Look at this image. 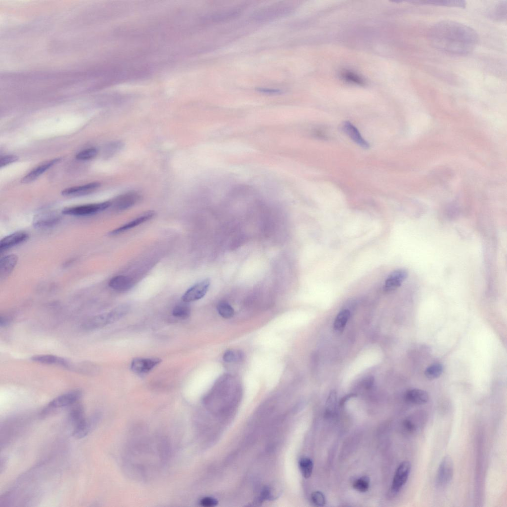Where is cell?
Masks as SVG:
<instances>
[{
	"instance_id": "obj_1",
	"label": "cell",
	"mask_w": 507,
	"mask_h": 507,
	"mask_svg": "<svg viewBox=\"0 0 507 507\" xmlns=\"http://www.w3.org/2000/svg\"><path fill=\"white\" fill-rule=\"evenodd\" d=\"M431 44L437 50L454 55H466L478 45L479 35L472 28L463 23L444 20L433 25L429 30Z\"/></svg>"
},
{
	"instance_id": "obj_2",
	"label": "cell",
	"mask_w": 507,
	"mask_h": 507,
	"mask_svg": "<svg viewBox=\"0 0 507 507\" xmlns=\"http://www.w3.org/2000/svg\"><path fill=\"white\" fill-rule=\"evenodd\" d=\"M129 311L126 305L118 307L110 312L97 315L87 319L82 325V329L93 331L120 320Z\"/></svg>"
},
{
	"instance_id": "obj_3",
	"label": "cell",
	"mask_w": 507,
	"mask_h": 507,
	"mask_svg": "<svg viewBox=\"0 0 507 507\" xmlns=\"http://www.w3.org/2000/svg\"><path fill=\"white\" fill-rule=\"evenodd\" d=\"M112 205L110 202L69 207L64 208L62 213L66 215L85 216L104 211Z\"/></svg>"
},
{
	"instance_id": "obj_4",
	"label": "cell",
	"mask_w": 507,
	"mask_h": 507,
	"mask_svg": "<svg viewBox=\"0 0 507 507\" xmlns=\"http://www.w3.org/2000/svg\"><path fill=\"white\" fill-rule=\"evenodd\" d=\"M454 463L449 456L444 457L442 460L437 473L436 483L440 487H444L450 484L454 475Z\"/></svg>"
},
{
	"instance_id": "obj_5",
	"label": "cell",
	"mask_w": 507,
	"mask_h": 507,
	"mask_svg": "<svg viewBox=\"0 0 507 507\" xmlns=\"http://www.w3.org/2000/svg\"><path fill=\"white\" fill-rule=\"evenodd\" d=\"M82 393L80 391H74L59 396L48 405L47 407L43 411L42 413H46L48 411L73 405L76 403L81 397Z\"/></svg>"
},
{
	"instance_id": "obj_6",
	"label": "cell",
	"mask_w": 507,
	"mask_h": 507,
	"mask_svg": "<svg viewBox=\"0 0 507 507\" xmlns=\"http://www.w3.org/2000/svg\"><path fill=\"white\" fill-rule=\"evenodd\" d=\"M411 470V464L404 461L397 468L394 474L391 491L394 494H397L406 484Z\"/></svg>"
},
{
	"instance_id": "obj_7",
	"label": "cell",
	"mask_w": 507,
	"mask_h": 507,
	"mask_svg": "<svg viewBox=\"0 0 507 507\" xmlns=\"http://www.w3.org/2000/svg\"><path fill=\"white\" fill-rule=\"evenodd\" d=\"M210 285V281L208 279L197 283L184 294L182 297L183 301L189 303L202 299L206 294Z\"/></svg>"
},
{
	"instance_id": "obj_8",
	"label": "cell",
	"mask_w": 507,
	"mask_h": 507,
	"mask_svg": "<svg viewBox=\"0 0 507 507\" xmlns=\"http://www.w3.org/2000/svg\"><path fill=\"white\" fill-rule=\"evenodd\" d=\"M161 362V359L157 358V357H151V358L137 357L132 360L131 369L137 374L144 375L150 372Z\"/></svg>"
},
{
	"instance_id": "obj_9",
	"label": "cell",
	"mask_w": 507,
	"mask_h": 507,
	"mask_svg": "<svg viewBox=\"0 0 507 507\" xmlns=\"http://www.w3.org/2000/svg\"><path fill=\"white\" fill-rule=\"evenodd\" d=\"M61 217L53 212H46L38 214L33 220L34 227L38 229H46L57 225L60 222Z\"/></svg>"
},
{
	"instance_id": "obj_10",
	"label": "cell",
	"mask_w": 507,
	"mask_h": 507,
	"mask_svg": "<svg viewBox=\"0 0 507 507\" xmlns=\"http://www.w3.org/2000/svg\"><path fill=\"white\" fill-rule=\"evenodd\" d=\"M408 272L404 269H399L393 272L385 281L384 290L393 291L399 287L407 278Z\"/></svg>"
},
{
	"instance_id": "obj_11",
	"label": "cell",
	"mask_w": 507,
	"mask_h": 507,
	"mask_svg": "<svg viewBox=\"0 0 507 507\" xmlns=\"http://www.w3.org/2000/svg\"><path fill=\"white\" fill-rule=\"evenodd\" d=\"M61 161V158H56L43 163L23 177L21 183L26 184L34 182L46 170Z\"/></svg>"
},
{
	"instance_id": "obj_12",
	"label": "cell",
	"mask_w": 507,
	"mask_h": 507,
	"mask_svg": "<svg viewBox=\"0 0 507 507\" xmlns=\"http://www.w3.org/2000/svg\"><path fill=\"white\" fill-rule=\"evenodd\" d=\"M28 234L24 232H17L3 238L0 242V252L2 253L18 245L28 239Z\"/></svg>"
},
{
	"instance_id": "obj_13",
	"label": "cell",
	"mask_w": 507,
	"mask_h": 507,
	"mask_svg": "<svg viewBox=\"0 0 507 507\" xmlns=\"http://www.w3.org/2000/svg\"><path fill=\"white\" fill-rule=\"evenodd\" d=\"M141 196L136 192L132 191L118 197L115 200L114 207L118 210H125L137 203Z\"/></svg>"
},
{
	"instance_id": "obj_14",
	"label": "cell",
	"mask_w": 507,
	"mask_h": 507,
	"mask_svg": "<svg viewBox=\"0 0 507 507\" xmlns=\"http://www.w3.org/2000/svg\"><path fill=\"white\" fill-rule=\"evenodd\" d=\"M101 186L99 183H93L84 186L67 188L62 192L63 196L67 197H78L87 195L98 188Z\"/></svg>"
},
{
	"instance_id": "obj_15",
	"label": "cell",
	"mask_w": 507,
	"mask_h": 507,
	"mask_svg": "<svg viewBox=\"0 0 507 507\" xmlns=\"http://www.w3.org/2000/svg\"><path fill=\"white\" fill-rule=\"evenodd\" d=\"M155 213L154 211H150L145 213L140 217H138L136 219L129 222V223L118 227L113 230L110 233L111 235H115L121 233H123L126 231H127L131 228H132L136 226H138L150 220L154 217Z\"/></svg>"
},
{
	"instance_id": "obj_16",
	"label": "cell",
	"mask_w": 507,
	"mask_h": 507,
	"mask_svg": "<svg viewBox=\"0 0 507 507\" xmlns=\"http://www.w3.org/2000/svg\"><path fill=\"white\" fill-rule=\"evenodd\" d=\"M18 257L11 254L2 258L0 260V277L1 279L7 278L13 271L18 262Z\"/></svg>"
},
{
	"instance_id": "obj_17",
	"label": "cell",
	"mask_w": 507,
	"mask_h": 507,
	"mask_svg": "<svg viewBox=\"0 0 507 507\" xmlns=\"http://www.w3.org/2000/svg\"><path fill=\"white\" fill-rule=\"evenodd\" d=\"M133 285V280L128 276H118L113 278L109 282V285L113 289L124 292L131 289Z\"/></svg>"
},
{
	"instance_id": "obj_18",
	"label": "cell",
	"mask_w": 507,
	"mask_h": 507,
	"mask_svg": "<svg viewBox=\"0 0 507 507\" xmlns=\"http://www.w3.org/2000/svg\"><path fill=\"white\" fill-rule=\"evenodd\" d=\"M32 360L39 363L49 365H58L64 367H70V363L63 357L52 355H37L32 357Z\"/></svg>"
},
{
	"instance_id": "obj_19",
	"label": "cell",
	"mask_w": 507,
	"mask_h": 507,
	"mask_svg": "<svg viewBox=\"0 0 507 507\" xmlns=\"http://www.w3.org/2000/svg\"><path fill=\"white\" fill-rule=\"evenodd\" d=\"M344 132L357 144L364 148H368L369 144L361 136L358 130L351 123L346 122L343 124Z\"/></svg>"
},
{
	"instance_id": "obj_20",
	"label": "cell",
	"mask_w": 507,
	"mask_h": 507,
	"mask_svg": "<svg viewBox=\"0 0 507 507\" xmlns=\"http://www.w3.org/2000/svg\"><path fill=\"white\" fill-rule=\"evenodd\" d=\"M411 3L417 5L437 6L465 8L466 3L464 1H450V0H428V1H414Z\"/></svg>"
},
{
	"instance_id": "obj_21",
	"label": "cell",
	"mask_w": 507,
	"mask_h": 507,
	"mask_svg": "<svg viewBox=\"0 0 507 507\" xmlns=\"http://www.w3.org/2000/svg\"><path fill=\"white\" fill-rule=\"evenodd\" d=\"M425 420L424 415L422 414H415L414 415L408 417L403 424V429L405 431L409 433L415 432L420 429V427L423 424Z\"/></svg>"
},
{
	"instance_id": "obj_22",
	"label": "cell",
	"mask_w": 507,
	"mask_h": 507,
	"mask_svg": "<svg viewBox=\"0 0 507 507\" xmlns=\"http://www.w3.org/2000/svg\"><path fill=\"white\" fill-rule=\"evenodd\" d=\"M406 400L414 405H424L429 400V394L425 391L413 389L408 391L406 394Z\"/></svg>"
},
{
	"instance_id": "obj_23",
	"label": "cell",
	"mask_w": 507,
	"mask_h": 507,
	"mask_svg": "<svg viewBox=\"0 0 507 507\" xmlns=\"http://www.w3.org/2000/svg\"><path fill=\"white\" fill-rule=\"evenodd\" d=\"M96 419L93 417L89 420L85 419L79 424L74 427L73 435L77 439H80L88 435L95 425Z\"/></svg>"
},
{
	"instance_id": "obj_24",
	"label": "cell",
	"mask_w": 507,
	"mask_h": 507,
	"mask_svg": "<svg viewBox=\"0 0 507 507\" xmlns=\"http://www.w3.org/2000/svg\"><path fill=\"white\" fill-rule=\"evenodd\" d=\"M84 410L83 406L76 404L71 409L69 414V420L74 427L85 420Z\"/></svg>"
},
{
	"instance_id": "obj_25",
	"label": "cell",
	"mask_w": 507,
	"mask_h": 507,
	"mask_svg": "<svg viewBox=\"0 0 507 507\" xmlns=\"http://www.w3.org/2000/svg\"><path fill=\"white\" fill-rule=\"evenodd\" d=\"M350 313L348 310L341 311L337 316L334 322V329L338 332H342L349 320Z\"/></svg>"
},
{
	"instance_id": "obj_26",
	"label": "cell",
	"mask_w": 507,
	"mask_h": 507,
	"mask_svg": "<svg viewBox=\"0 0 507 507\" xmlns=\"http://www.w3.org/2000/svg\"><path fill=\"white\" fill-rule=\"evenodd\" d=\"M489 16L495 20L498 21L506 19L507 3L501 2L497 4L489 12Z\"/></svg>"
},
{
	"instance_id": "obj_27",
	"label": "cell",
	"mask_w": 507,
	"mask_h": 507,
	"mask_svg": "<svg viewBox=\"0 0 507 507\" xmlns=\"http://www.w3.org/2000/svg\"><path fill=\"white\" fill-rule=\"evenodd\" d=\"M244 358L243 352L237 350H229L226 351L223 356V360L227 363H240Z\"/></svg>"
},
{
	"instance_id": "obj_28",
	"label": "cell",
	"mask_w": 507,
	"mask_h": 507,
	"mask_svg": "<svg viewBox=\"0 0 507 507\" xmlns=\"http://www.w3.org/2000/svg\"><path fill=\"white\" fill-rule=\"evenodd\" d=\"M301 472L305 479H309L311 476L314 465L313 461L309 458H303L299 462Z\"/></svg>"
},
{
	"instance_id": "obj_29",
	"label": "cell",
	"mask_w": 507,
	"mask_h": 507,
	"mask_svg": "<svg viewBox=\"0 0 507 507\" xmlns=\"http://www.w3.org/2000/svg\"><path fill=\"white\" fill-rule=\"evenodd\" d=\"M191 310L189 306L186 304L176 305L172 311V315L176 318L187 319L190 315Z\"/></svg>"
},
{
	"instance_id": "obj_30",
	"label": "cell",
	"mask_w": 507,
	"mask_h": 507,
	"mask_svg": "<svg viewBox=\"0 0 507 507\" xmlns=\"http://www.w3.org/2000/svg\"><path fill=\"white\" fill-rule=\"evenodd\" d=\"M370 479L368 476H364L357 479L353 483V488L360 492H366L370 488Z\"/></svg>"
},
{
	"instance_id": "obj_31",
	"label": "cell",
	"mask_w": 507,
	"mask_h": 507,
	"mask_svg": "<svg viewBox=\"0 0 507 507\" xmlns=\"http://www.w3.org/2000/svg\"><path fill=\"white\" fill-rule=\"evenodd\" d=\"M217 310L220 315L224 319H229L234 315V310L227 303L222 302L217 306Z\"/></svg>"
},
{
	"instance_id": "obj_32",
	"label": "cell",
	"mask_w": 507,
	"mask_h": 507,
	"mask_svg": "<svg viewBox=\"0 0 507 507\" xmlns=\"http://www.w3.org/2000/svg\"><path fill=\"white\" fill-rule=\"evenodd\" d=\"M443 372V366L440 364H434L428 367L425 375L429 379H434L439 377Z\"/></svg>"
},
{
	"instance_id": "obj_33",
	"label": "cell",
	"mask_w": 507,
	"mask_h": 507,
	"mask_svg": "<svg viewBox=\"0 0 507 507\" xmlns=\"http://www.w3.org/2000/svg\"><path fill=\"white\" fill-rule=\"evenodd\" d=\"M97 149L94 148L86 149L76 156V158L79 160H88L95 157L97 154Z\"/></svg>"
},
{
	"instance_id": "obj_34",
	"label": "cell",
	"mask_w": 507,
	"mask_h": 507,
	"mask_svg": "<svg viewBox=\"0 0 507 507\" xmlns=\"http://www.w3.org/2000/svg\"><path fill=\"white\" fill-rule=\"evenodd\" d=\"M337 400V393L333 391L330 394L326 402V412L327 414H332L334 412L336 407Z\"/></svg>"
},
{
	"instance_id": "obj_35",
	"label": "cell",
	"mask_w": 507,
	"mask_h": 507,
	"mask_svg": "<svg viewBox=\"0 0 507 507\" xmlns=\"http://www.w3.org/2000/svg\"><path fill=\"white\" fill-rule=\"evenodd\" d=\"M342 76L346 80L357 84L363 85L364 81L362 78L355 74L346 71L343 72Z\"/></svg>"
},
{
	"instance_id": "obj_36",
	"label": "cell",
	"mask_w": 507,
	"mask_h": 507,
	"mask_svg": "<svg viewBox=\"0 0 507 507\" xmlns=\"http://www.w3.org/2000/svg\"><path fill=\"white\" fill-rule=\"evenodd\" d=\"M311 500L313 503L318 507H323L326 504L325 497L323 494L320 491H315L311 495Z\"/></svg>"
},
{
	"instance_id": "obj_37",
	"label": "cell",
	"mask_w": 507,
	"mask_h": 507,
	"mask_svg": "<svg viewBox=\"0 0 507 507\" xmlns=\"http://www.w3.org/2000/svg\"><path fill=\"white\" fill-rule=\"evenodd\" d=\"M19 160L18 157L15 155H8L2 157L0 159V168H2Z\"/></svg>"
},
{
	"instance_id": "obj_38",
	"label": "cell",
	"mask_w": 507,
	"mask_h": 507,
	"mask_svg": "<svg viewBox=\"0 0 507 507\" xmlns=\"http://www.w3.org/2000/svg\"><path fill=\"white\" fill-rule=\"evenodd\" d=\"M200 504L205 507H213L218 504V501L214 498L207 497L203 498L200 501Z\"/></svg>"
},
{
	"instance_id": "obj_39",
	"label": "cell",
	"mask_w": 507,
	"mask_h": 507,
	"mask_svg": "<svg viewBox=\"0 0 507 507\" xmlns=\"http://www.w3.org/2000/svg\"><path fill=\"white\" fill-rule=\"evenodd\" d=\"M10 319L6 316H1L0 318V326L1 327L6 326L10 323Z\"/></svg>"
},
{
	"instance_id": "obj_40",
	"label": "cell",
	"mask_w": 507,
	"mask_h": 507,
	"mask_svg": "<svg viewBox=\"0 0 507 507\" xmlns=\"http://www.w3.org/2000/svg\"><path fill=\"white\" fill-rule=\"evenodd\" d=\"M260 92H261L262 93H264L274 94H279V93H281L280 91H278V90H272V89H270V90H269V89H260Z\"/></svg>"
},
{
	"instance_id": "obj_41",
	"label": "cell",
	"mask_w": 507,
	"mask_h": 507,
	"mask_svg": "<svg viewBox=\"0 0 507 507\" xmlns=\"http://www.w3.org/2000/svg\"><path fill=\"white\" fill-rule=\"evenodd\" d=\"M374 382V380L373 377H370L365 382V386L367 389H370L373 386Z\"/></svg>"
}]
</instances>
